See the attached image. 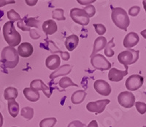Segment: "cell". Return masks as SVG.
Returning <instances> with one entry per match:
<instances>
[{"label": "cell", "mask_w": 146, "mask_h": 127, "mask_svg": "<svg viewBox=\"0 0 146 127\" xmlns=\"http://www.w3.org/2000/svg\"><path fill=\"white\" fill-rule=\"evenodd\" d=\"M18 95V90L14 87H8L5 90L4 97L6 100H15Z\"/></svg>", "instance_id": "cell-23"}, {"label": "cell", "mask_w": 146, "mask_h": 127, "mask_svg": "<svg viewBox=\"0 0 146 127\" xmlns=\"http://www.w3.org/2000/svg\"><path fill=\"white\" fill-rule=\"evenodd\" d=\"M139 51L133 49H127L125 51H122L118 56V59L121 64L128 66L129 65L135 64L139 59Z\"/></svg>", "instance_id": "cell-4"}, {"label": "cell", "mask_w": 146, "mask_h": 127, "mask_svg": "<svg viewBox=\"0 0 146 127\" xmlns=\"http://www.w3.org/2000/svg\"><path fill=\"white\" fill-rule=\"evenodd\" d=\"M144 82V78L139 74H132L126 80V87L130 91H135L141 88Z\"/></svg>", "instance_id": "cell-8"}, {"label": "cell", "mask_w": 146, "mask_h": 127, "mask_svg": "<svg viewBox=\"0 0 146 127\" xmlns=\"http://www.w3.org/2000/svg\"><path fill=\"white\" fill-rule=\"evenodd\" d=\"M72 66L70 64H64L62 66H59L57 69H56V71L52 72L50 74L49 78L50 79H55V78L60 77V76L66 75V74H70L72 71Z\"/></svg>", "instance_id": "cell-16"}, {"label": "cell", "mask_w": 146, "mask_h": 127, "mask_svg": "<svg viewBox=\"0 0 146 127\" xmlns=\"http://www.w3.org/2000/svg\"><path fill=\"white\" fill-rule=\"evenodd\" d=\"M18 53L19 56L23 58H27L29 57L31 55H32L34 51V48L32 45L29 43H21L18 48Z\"/></svg>", "instance_id": "cell-15"}, {"label": "cell", "mask_w": 146, "mask_h": 127, "mask_svg": "<svg viewBox=\"0 0 146 127\" xmlns=\"http://www.w3.org/2000/svg\"><path fill=\"white\" fill-rule=\"evenodd\" d=\"M21 116L27 120H31L34 117V109L30 107H23L21 110Z\"/></svg>", "instance_id": "cell-26"}, {"label": "cell", "mask_w": 146, "mask_h": 127, "mask_svg": "<svg viewBox=\"0 0 146 127\" xmlns=\"http://www.w3.org/2000/svg\"><path fill=\"white\" fill-rule=\"evenodd\" d=\"M118 101L120 105L123 107L131 108L135 104V96L130 91H123L118 95Z\"/></svg>", "instance_id": "cell-7"}, {"label": "cell", "mask_w": 146, "mask_h": 127, "mask_svg": "<svg viewBox=\"0 0 146 127\" xmlns=\"http://www.w3.org/2000/svg\"><path fill=\"white\" fill-rule=\"evenodd\" d=\"M13 127H16V126H13Z\"/></svg>", "instance_id": "cell-48"}, {"label": "cell", "mask_w": 146, "mask_h": 127, "mask_svg": "<svg viewBox=\"0 0 146 127\" xmlns=\"http://www.w3.org/2000/svg\"><path fill=\"white\" fill-rule=\"evenodd\" d=\"M86 92L83 90H78L72 94L71 96V101L73 104H78L82 103L86 99Z\"/></svg>", "instance_id": "cell-21"}, {"label": "cell", "mask_w": 146, "mask_h": 127, "mask_svg": "<svg viewBox=\"0 0 146 127\" xmlns=\"http://www.w3.org/2000/svg\"><path fill=\"white\" fill-rule=\"evenodd\" d=\"M140 12V7L139 6H133L129 10V14L131 16H137Z\"/></svg>", "instance_id": "cell-34"}, {"label": "cell", "mask_w": 146, "mask_h": 127, "mask_svg": "<svg viewBox=\"0 0 146 127\" xmlns=\"http://www.w3.org/2000/svg\"><path fill=\"white\" fill-rule=\"evenodd\" d=\"M110 101L109 99H102L96 102H91L87 104L86 108L89 112L100 114L105 110L106 106L110 104Z\"/></svg>", "instance_id": "cell-9"}, {"label": "cell", "mask_w": 146, "mask_h": 127, "mask_svg": "<svg viewBox=\"0 0 146 127\" xmlns=\"http://www.w3.org/2000/svg\"><path fill=\"white\" fill-rule=\"evenodd\" d=\"M83 10H84V11L86 13V14L88 15V16L89 17V18L93 17L94 15H95V13H96V9H95V7H94L93 5H88V6H86Z\"/></svg>", "instance_id": "cell-33"}, {"label": "cell", "mask_w": 146, "mask_h": 127, "mask_svg": "<svg viewBox=\"0 0 146 127\" xmlns=\"http://www.w3.org/2000/svg\"><path fill=\"white\" fill-rule=\"evenodd\" d=\"M70 17L73 21L81 26H87L89 23L90 18L83 9L72 8L70 10Z\"/></svg>", "instance_id": "cell-6"}, {"label": "cell", "mask_w": 146, "mask_h": 127, "mask_svg": "<svg viewBox=\"0 0 146 127\" xmlns=\"http://www.w3.org/2000/svg\"><path fill=\"white\" fill-rule=\"evenodd\" d=\"M94 27L95 30H96V32L99 35H105V32H106V28L103 24H100V23L96 24V23H94Z\"/></svg>", "instance_id": "cell-32"}, {"label": "cell", "mask_w": 146, "mask_h": 127, "mask_svg": "<svg viewBox=\"0 0 146 127\" xmlns=\"http://www.w3.org/2000/svg\"><path fill=\"white\" fill-rule=\"evenodd\" d=\"M125 68H126L125 71H121L115 68L111 69L108 73V79L113 82H119L122 80L123 78L128 74V66H125Z\"/></svg>", "instance_id": "cell-12"}, {"label": "cell", "mask_w": 146, "mask_h": 127, "mask_svg": "<svg viewBox=\"0 0 146 127\" xmlns=\"http://www.w3.org/2000/svg\"><path fill=\"white\" fill-rule=\"evenodd\" d=\"M1 56L3 64L9 69L15 68L19 62V55L13 47L7 46L4 48Z\"/></svg>", "instance_id": "cell-2"}, {"label": "cell", "mask_w": 146, "mask_h": 127, "mask_svg": "<svg viewBox=\"0 0 146 127\" xmlns=\"http://www.w3.org/2000/svg\"><path fill=\"white\" fill-rule=\"evenodd\" d=\"M79 43V37L75 35H72L67 37L65 40V46L69 51H73Z\"/></svg>", "instance_id": "cell-17"}, {"label": "cell", "mask_w": 146, "mask_h": 127, "mask_svg": "<svg viewBox=\"0 0 146 127\" xmlns=\"http://www.w3.org/2000/svg\"><path fill=\"white\" fill-rule=\"evenodd\" d=\"M107 44V40L106 38L102 36H100L99 37H97L95 40L94 43V48H93V52L91 53V56H93L94 55L96 54V53L102 50L103 48H105V45Z\"/></svg>", "instance_id": "cell-20"}, {"label": "cell", "mask_w": 146, "mask_h": 127, "mask_svg": "<svg viewBox=\"0 0 146 127\" xmlns=\"http://www.w3.org/2000/svg\"><path fill=\"white\" fill-rule=\"evenodd\" d=\"M3 36L9 46L15 47L21 41V36L16 31L13 22L7 21L3 26Z\"/></svg>", "instance_id": "cell-1"}, {"label": "cell", "mask_w": 146, "mask_h": 127, "mask_svg": "<svg viewBox=\"0 0 146 127\" xmlns=\"http://www.w3.org/2000/svg\"><path fill=\"white\" fill-rule=\"evenodd\" d=\"M42 30L47 35H53L57 31V24L53 20H48L42 24Z\"/></svg>", "instance_id": "cell-19"}, {"label": "cell", "mask_w": 146, "mask_h": 127, "mask_svg": "<svg viewBox=\"0 0 146 127\" xmlns=\"http://www.w3.org/2000/svg\"><path fill=\"white\" fill-rule=\"evenodd\" d=\"M60 53H61V56H62V59L63 60H64V61H67V60L70 59V53H67V52H61L60 51Z\"/></svg>", "instance_id": "cell-38"}, {"label": "cell", "mask_w": 146, "mask_h": 127, "mask_svg": "<svg viewBox=\"0 0 146 127\" xmlns=\"http://www.w3.org/2000/svg\"><path fill=\"white\" fill-rule=\"evenodd\" d=\"M15 1H5V0H0V7H3L8 4H15Z\"/></svg>", "instance_id": "cell-39"}, {"label": "cell", "mask_w": 146, "mask_h": 127, "mask_svg": "<svg viewBox=\"0 0 146 127\" xmlns=\"http://www.w3.org/2000/svg\"><path fill=\"white\" fill-rule=\"evenodd\" d=\"M135 106H136L137 110L139 112L141 115H143L146 112V104L141 102H135Z\"/></svg>", "instance_id": "cell-31"}, {"label": "cell", "mask_w": 146, "mask_h": 127, "mask_svg": "<svg viewBox=\"0 0 146 127\" xmlns=\"http://www.w3.org/2000/svg\"><path fill=\"white\" fill-rule=\"evenodd\" d=\"M8 106V112L12 117L15 118L19 113V104L15 100H9L7 102Z\"/></svg>", "instance_id": "cell-22"}, {"label": "cell", "mask_w": 146, "mask_h": 127, "mask_svg": "<svg viewBox=\"0 0 146 127\" xmlns=\"http://www.w3.org/2000/svg\"><path fill=\"white\" fill-rule=\"evenodd\" d=\"M143 7H144L145 10V12H146V0L143 1Z\"/></svg>", "instance_id": "cell-45"}, {"label": "cell", "mask_w": 146, "mask_h": 127, "mask_svg": "<svg viewBox=\"0 0 146 127\" xmlns=\"http://www.w3.org/2000/svg\"><path fill=\"white\" fill-rule=\"evenodd\" d=\"M112 21L117 27L127 31L128 27L130 24L129 18L126 10L121 7L112 8Z\"/></svg>", "instance_id": "cell-3"}, {"label": "cell", "mask_w": 146, "mask_h": 127, "mask_svg": "<svg viewBox=\"0 0 146 127\" xmlns=\"http://www.w3.org/2000/svg\"><path fill=\"white\" fill-rule=\"evenodd\" d=\"M30 88L36 91H42L45 96L48 98H50L52 94L51 88L47 86L41 80H35L30 83Z\"/></svg>", "instance_id": "cell-11"}, {"label": "cell", "mask_w": 146, "mask_h": 127, "mask_svg": "<svg viewBox=\"0 0 146 127\" xmlns=\"http://www.w3.org/2000/svg\"><path fill=\"white\" fill-rule=\"evenodd\" d=\"M23 23L25 25V27L27 29H30V27H35V28H38L39 27V23L40 21L37 20H36L35 18H27L25 17L24 18H23Z\"/></svg>", "instance_id": "cell-25"}, {"label": "cell", "mask_w": 146, "mask_h": 127, "mask_svg": "<svg viewBox=\"0 0 146 127\" xmlns=\"http://www.w3.org/2000/svg\"><path fill=\"white\" fill-rule=\"evenodd\" d=\"M95 0L93 1H91V0H88V1H81V0H78V3L81 4V5H88V4H91L92 2H94Z\"/></svg>", "instance_id": "cell-41"}, {"label": "cell", "mask_w": 146, "mask_h": 127, "mask_svg": "<svg viewBox=\"0 0 146 127\" xmlns=\"http://www.w3.org/2000/svg\"><path fill=\"white\" fill-rule=\"evenodd\" d=\"M86 127H98V124L96 122V120H93L88 124V125Z\"/></svg>", "instance_id": "cell-40"}, {"label": "cell", "mask_w": 146, "mask_h": 127, "mask_svg": "<svg viewBox=\"0 0 146 127\" xmlns=\"http://www.w3.org/2000/svg\"><path fill=\"white\" fill-rule=\"evenodd\" d=\"M17 26H18V28L21 29L22 31H30V30H31V29H27V27H25V25H24V23H23V19H21V21H18V23H17Z\"/></svg>", "instance_id": "cell-36"}, {"label": "cell", "mask_w": 146, "mask_h": 127, "mask_svg": "<svg viewBox=\"0 0 146 127\" xmlns=\"http://www.w3.org/2000/svg\"><path fill=\"white\" fill-rule=\"evenodd\" d=\"M25 2L28 5H29V6H34V5H35L36 4L37 0H35V1H32V0H26Z\"/></svg>", "instance_id": "cell-42"}, {"label": "cell", "mask_w": 146, "mask_h": 127, "mask_svg": "<svg viewBox=\"0 0 146 127\" xmlns=\"http://www.w3.org/2000/svg\"><path fill=\"white\" fill-rule=\"evenodd\" d=\"M67 127H86V126L79 120H74L70 123Z\"/></svg>", "instance_id": "cell-35"}, {"label": "cell", "mask_w": 146, "mask_h": 127, "mask_svg": "<svg viewBox=\"0 0 146 127\" xmlns=\"http://www.w3.org/2000/svg\"><path fill=\"white\" fill-rule=\"evenodd\" d=\"M3 15H4V11H2V10H0V18H2Z\"/></svg>", "instance_id": "cell-46"}, {"label": "cell", "mask_w": 146, "mask_h": 127, "mask_svg": "<svg viewBox=\"0 0 146 127\" xmlns=\"http://www.w3.org/2000/svg\"><path fill=\"white\" fill-rule=\"evenodd\" d=\"M94 87L96 92L102 96H109L111 93V87L105 80H97L95 81Z\"/></svg>", "instance_id": "cell-10"}, {"label": "cell", "mask_w": 146, "mask_h": 127, "mask_svg": "<svg viewBox=\"0 0 146 127\" xmlns=\"http://www.w3.org/2000/svg\"><path fill=\"white\" fill-rule=\"evenodd\" d=\"M57 122L56 118H47L42 120L40 123V127H53Z\"/></svg>", "instance_id": "cell-27"}, {"label": "cell", "mask_w": 146, "mask_h": 127, "mask_svg": "<svg viewBox=\"0 0 146 127\" xmlns=\"http://www.w3.org/2000/svg\"><path fill=\"white\" fill-rule=\"evenodd\" d=\"M30 37L34 39V40H36V39H39L40 38V35H38V33L36 32V31L34 29L30 30Z\"/></svg>", "instance_id": "cell-37"}, {"label": "cell", "mask_w": 146, "mask_h": 127, "mask_svg": "<svg viewBox=\"0 0 146 127\" xmlns=\"http://www.w3.org/2000/svg\"><path fill=\"white\" fill-rule=\"evenodd\" d=\"M115 46V44L114 43V38H112V40L107 43L105 47V55H106L108 57H112L114 56L115 52L112 48Z\"/></svg>", "instance_id": "cell-24"}, {"label": "cell", "mask_w": 146, "mask_h": 127, "mask_svg": "<svg viewBox=\"0 0 146 127\" xmlns=\"http://www.w3.org/2000/svg\"><path fill=\"white\" fill-rule=\"evenodd\" d=\"M23 94L26 99L32 102H35L40 99V95L39 91H36L31 88H25L23 89Z\"/></svg>", "instance_id": "cell-18"}, {"label": "cell", "mask_w": 146, "mask_h": 127, "mask_svg": "<svg viewBox=\"0 0 146 127\" xmlns=\"http://www.w3.org/2000/svg\"><path fill=\"white\" fill-rule=\"evenodd\" d=\"M64 13V11L63 9H56L52 12V17H53V19H56V20L65 21L66 18H65Z\"/></svg>", "instance_id": "cell-29"}, {"label": "cell", "mask_w": 146, "mask_h": 127, "mask_svg": "<svg viewBox=\"0 0 146 127\" xmlns=\"http://www.w3.org/2000/svg\"><path fill=\"white\" fill-rule=\"evenodd\" d=\"M143 127H146V126H143Z\"/></svg>", "instance_id": "cell-47"}, {"label": "cell", "mask_w": 146, "mask_h": 127, "mask_svg": "<svg viewBox=\"0 0 146 127\" xmlns=\"http://www.w3.org/2000/svg\"><path fill=\"white\" fill-rule=\"evenodd\" d=\"M91 64L94 69L106 71L111 68V63L101 54H95L91 58Z\"/></svg>", "instance_id": "cell-5"}, {"label": "cell", "mask_w": 146, "mask_h": 127, "mask_svg": "<svg viewBox=\"0 0 146 127\" xmlns=\"http://www.w3.org/2000/svg\"><path fill=\"white\" fill-rule=\"evenodd\" d=\"M59 86L63 89H65V88H66L69 86H76V87L78 86V85L74 83L72 81V80L70 79V78H68V77H64V78H62V79L60 80Z\"/></svg>", "instance_id": "cell-28"}, {"label": "cell", "mask_w": 146, "mask_h": 127, "mask_svg": "<svg viewBox=\"0 0 146 127\" xmlns=\"http://www.w3.org/2000/svg\"><path fill=\"white\" fill-rule=\"evenodd\" d=\"M61 64V58L57 54H53L48 56L45 60V66L50 70L58 69Z\"/></svg>", "instance_id": "cell-14"}, {"label": "cell", "mask_w": 146, "mask_h": 127, "mask_svg": "<svg viewBox=\"0 0 146 127\" xmlns=\"http://www.w3.org/2000/svg\"><path fill=\"white\" fill-rule=\"evenodd\" d=\"M7 18H9V20H10L11 22L21 20L20 15H19L17 12H15L13 9H12V10H9V11L7 12Z\"/></svg>", "instance_id": "cell-30"}, {"label": "cell", "mask_w": 146, "mask_h": 127, "mask_svg": "<svg viewBox=\"0 0 146 127\" xmlns=\"http://www.w3.org/2000/svg\"><path fill=\"white\" fill-rule=\"evenodd\" d=\"M3 123H4L3 116H2V113L0 112V127H2V126H3Z\"/></svg>", "instance_id": "cell-43"}, {"label": "cell", "mask_w": 146, "mask_h": 127, "mask_svg": "<svg viewBox=\"0 0 146 127\" xmlns=\"http://www.w3.org/2000/svg\"><path fill=\"white\" fill-rule=\"evenodd\" d=\"M141 35L145 38V39H146V29L143 30V31H141Z\"/></svg>", "instance_id": "cell-44"}, {"label": "cell", "mask_w": 146, "mask_h": 127, "mask_svg": "<svg viewBox=\"0 0 146 127\" xmlns=\"http://www.w3.org/2000/svg\"><path fill=\"white\" fill-rule=\"evenodd\" d=\"M139 41V37L137 34L135 32H130L125 37L123 40V46L128 49H130L137 45Z\"/></svg>", "instance_id": "cell-13"}]
</instances>
